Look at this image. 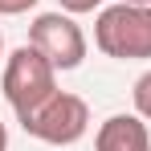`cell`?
Returning <instances> with one entry per match:
<instances>
[{"instance_id": "3957f363", "label": "cell", "mask_w": 151, "mask_h": 151, "mask_svg": "<svg viewBox=\"0 0 151 151\" xmlns=\"http://www.w3.org/2000/svg\"><path fill=\"white\" fill-rule=\"evenodd\" d=\"M17 123L25 127V135L37 139V143L74 147L78 139H86V131H90V106H86V98H78L70 90H53L37 110L21 114Z\"/></svg>"}, {"instance_id": "6da1fadb", "label": "cell", "mask_w": 151, "mask_h": 151, "mask_svg": "<svg viewBox=\"0 0 151 151\" xmlns=\"http://www.w3.org/2000/svg\"><path fill=\"white\" fill-rule=\"evenodd\" d=\"M94 49L114 61H147L151 57V4H110L98 8Z\"/></svg>"}, {"instance_id": "8992f818", "label": "cell", "mask_w": 151, "mask_h": 151, "mask_svg": "<svg viewBox=\"0 0 151 151\" xmlns=\"http://www.w3.org/2000/svg\"><path fill=\"white\" fill-rule=\"evenodd\" d=\"M131 102H135V114H143V119L151 123V70L139 78V82H135V90H131Z\"/></svg>"}, {"instance_id": "5b68a950", "label": "cell", "mask_w": 151, "mask_h": 151, "mask_svg": "<svg viewBox=\"0 0 151 151\" xmlns=\"http://www.w3.org/2000/svg\"><path fill=\"white\" fill-rule=\"evenodd\" d=\"M94 151H151V127L143 114H110L94 131Z\"/></svg>"}, {"instance_id": "277c9868", "label": "cell", "mask_w": 151, "mask_h": 151, "mask_svg": "<svg viewBox=\"0 0 151 151\" xmlns=\"http://www.w3.org/2000/svg\"><path fill=\"white\" fill-rule=\"evenodd\" d=\"M29 45H37L57 70H78V65L86 61V49H90L82 25H78L70 12H61V8L33 17V25H29Z\"/></svg>"}, {"instance_id": "7a4b0ae2", "label": "cell", "mask_w": 151, "mask_h": 151, "mask_svg": "<svg viewBox=\"0 0 151 151\" xmlns=\"http://www.w3.org/2000/svg\"><path fill=\"white\" fill-rule=\"evenodd\" d=\"M0 86H4V98L17 110V119L37 110L41 102L57 90V65H53L37 45H21L4 57V74H0Z\"/></svg>"}, {"instance_id": "ba28073f", "label": "cell", "mask_w": 151, "mask_h": 151, "mask_svg": "<svg viewBox=\"0 0 151 151\" xmlns=\"http://www.w3.org/2000/svg\"><path fill=\"white\" fill-rule=\"evenodd\" d=\"M33 4H37V0H0V17H21Z\"/></svg>"}, {"instance_id": "52a82bcc", "label": "cell", "mask_w": 151, "mask_h": 151, "mask_svg": "<svg viewBox=\"0 0 151 151\" xmlns=\"http://www.w3.org/2000/svg\"><path fill=\"white\" fill-rule=\"evenodd\" d=\"M61 4V12H70V17H86V12H98L102 0H57Z\"/></svg>"}, {"instance_id": "30bf717a", "label": "cell", "mask_w": 151, "mask_h": 151, "mask_svg": "<svg viewBox=\"0 0 151 151\" xmlns=\"http://www.w3.org/2000/svg\"><path fill=\"white\" fill-rule=\"evenodd\" d=\"M123 4H151V0H123Z\"/></svg>"}, {"instance_id": "9c48e42d", "label": "cell", "mask_w": 151, "mask_h": 151, "mask_svg": "<svg viewBox=\"0 0 151 151\" xmlns=\"http://www.w3.org/2000/svg\"><path fill=\"white\" fill-rule=\"evenodd\" d=\"M0 151H8V127L0 123Z\"/></svg>"}, {"instance_id": "8fae6325", "label": "cell", "mask_w": 151, "mask_h": 151, "mask_svg": "<svg viewBox=\"0 0 151 151\" xmlns=\"http://www.w3.org/2000/svg\"><path fill=\"white\" fill-rule=\"evenodd\" d=\"M0 61H4V37H0Z\"/></svg>"}]
</instances>
